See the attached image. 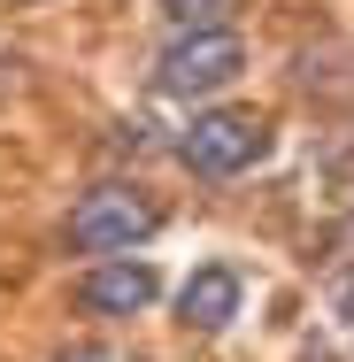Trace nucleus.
I'll return each mask as SVG.
<instances>
[{
    "mask_svg": "<svg viewBox=\"0 0 354 362\" xmlns=\"http://www.w3.org/2000/svg\"><path fill=\"white\" fill-rule=\"evenodd\" d=\"M239 270L231 262H201L193 278H185V293H177V316H185V332H223L231 316H239Z\"/></svg>",
    "mask_w": 354,
    "mask_h": 362,
    "instance_id": "5",
    "label": "nucleus"
},
{
    "mask_svg": "<svg viewBox=\"0 0 354 362\" xmlns=\"http://www.w3.org/2000/svg\"><path fill=\"white\" fill-rule=\"evenodd\" d=\"M239 70H247V39L223 31V23H201V31H177V39H170V54L154 62V93H170V100H208V93H223Z\"/></svg>",
    "mask_w": 354,
    "mask_h": 362,
    "instance_id": "1",
    "label": "nucleus"
},
{
    "mask_svg": "<svg viewBox=\"0 0 354 362\" xmlns=\"http://www.w3.org/2000/svg\"><path fill=\"white\" fill-rule=\"evenodd\" d=\"M270 154V116H254V108H208V116H193V132L177 139V162L193 170V177H239V170H254Z\"/></svg>",
    "mask_w": 354,
    "mask_h": 362,
    "instance_id": "3",
    "label": "nucleus"
},
{
    "mask_svg": "<svg viewBox=\"0 0 354 362\" xmlns=\"http://www.w3.org/2000/svg\"><path fill=\"white\" fill-rule=\"evenodd\" d=\"M54 362H116V355H108L100 339H77V347H62V355H54Z\"/></svg>",
    "mask_w": 354,
    "mask_h": 362,
    "instance_id": "7",
    "label": "nucleus"
},
{
    "mask_svg": "<svg viewBox=\"0 0 354 362\" xmlns=\"http://www.w3.org/2000/svg\"><path fill=\"white\" fill-rule=\"evenodd\" d=\"M162 231V209L146 201L139 185H93L70 209V247L77 255H131Z\"/></svg>",
    "mask_w": 354,
    "mask_h": 362,
    "instance_id": "2",
    "label": "nucleus"
},
{
    "mask_svg": "<svg viewBox=\"0 0 354 362\" xmlns=\"http://www.w3.org/2000/svg\"><path fill=\"white\" fill-rule=\"evenodd\" d=\"M154 293H162V278L124 255V262H100V270L77 278V308H85V316H139Z\"/></svg>",
    "mask_w": 354,
    "mask_h": 362,
    "instance_id": "4",
    "label": "nucleus"
},
{
    "mask_svg": "<svg viewBox=\"0 0 354 362\" xmlns=\"http://www.w3.org/2000/svg\"><path fill=\"white\" fill-rule=\"evenodd\" d=\"M162 16H170L177 31H201V23H216V16H223V0H162Z\"/></svg>",
    "mask_w": 354,
    "mask_h": 362,
    "instance_id": "6",
    "label": "nucleus"
}]
</instances>
